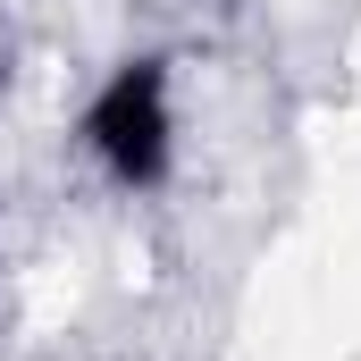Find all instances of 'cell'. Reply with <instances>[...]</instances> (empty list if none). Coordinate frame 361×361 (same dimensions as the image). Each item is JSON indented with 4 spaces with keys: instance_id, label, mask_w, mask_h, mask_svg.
Returning <instances> with one entry per match:
<instances>
[{
    "instance_id": "1",
    "label": "cell",
    "mask_w": 361,
    "mask_h": 361,
    "mask_svg": "<svg viewBox=\"0 0 361 361\" xmlns=\"http://www.w3.org/2000/svg\"><path fill=\"white\" fill-rule=\"evenodd\" d=\"M85 152L101 160V177L143 193L169 177L177 152V109H169V59H126L85 109Z\"/></svg>"
}]
</instances>
